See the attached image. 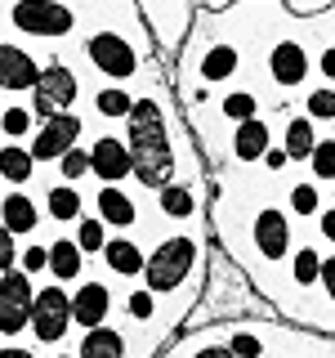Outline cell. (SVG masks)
Returning <instances> with one entry per match:
<instances>
[{
    "instance_id": "cell-3",
    "label": "cell",
    "mask_w": 335,
    "mask_h": 358,
    "mask_svg": "<svg viewBox=\"0 0 335 358\" xmlns=\"http://www.w3.org/2000/svg\"><path fill=\"white\" fill-rule=\"evenodd\" d=\"M9 18H14L18 31H27V36H36V41H59L76 27V14L63 0H18V5L9 9Z\"/></svg>"
},
{
    "instance_id": "cell-24",
    "label": "cell",
    "mask_w": 335,
    "mask_h": 358,
    "mask_svg": "<svg viewBox=\"0 0 335 358\" xmlns=\"http://www.w3.org/2000/svg\"><path fill=\"white\" fill-rule=\"evenodd\" d=\"M290 278H295V287H313L322 278V255L313 251V246H299V251L290 255Z\"/></svg>"
},
{
    "instance_id": "cell-18",
    "label": "cell",
    "mask_w": 335,
    "mask_h": 358,
    "mask_svg": "<svg viewBox=\"0 0 335 358\" xmlns=\"http://www.w3.org/2000/svg\"><path fill=\"white\" fill-rule=\"evenodd\" d=\"M0 220L9 224V233H36V201H31L27 193H9L5 201H0Z\"/></svg>"
},
{
    "instance_id": "cell-11",
    "label": "cell",
    "mask_w": 335,
    "mask_h": 358,
    "mask_svg": "<svg viewBox=\"0 0 335 358\" xmlns=\"http://www.w3.org/2000/svg\"><path fill=\"white\" fill-rule=\"evenodd\" d=\"M40 67L27 50L18 45H0V90H36Z\"/></svg>"
},
{
    "instance_id": "cell-32",
    "label": "cell",
    "mask_w": 335,
    "mask_h": 358,
    "mask_svg": "<svg viewBox=\"0 0 335 358\" xmlns=\"http://www.w3.org/2000/svg\"><path fill=\"white\" fill-rule=\"evenodd\" d=\"M76 242H81V251H103V246H107L103 220H81V229H76Z\"/></svg>"
},
{
    "instance_id": "cell-10",
    "label": "cell",
    "mask_w": 335,
    "mask_h": 358,
    "mask_svg": "<svg viewBox=\"0 0 335 358\" xmlns=\"http://www.w3.org/2000/svg\"><path fill=\"white\" fill-rule=\"evenodd\" d=\"M268 72H273V81L277 85H299L308 76V54H304V45L299 41H277L273 50H268Z\"/></svg>"
},
{
    "instance_id": "cell-6",
    "label": "cell",
    "mask_w": 335,
    "mask_h": 358,
    "mask_svg": "<svg viewBox=\"0 0 335 358\" xmlns=\"http://www.w3.org/2000/svg\"><path fill=\"white\" fill-rule=\"evenodd\" d=\"M89 63L98 67V76H107V81H130L134 72H139V54H134L130 41H121L117 31H94L85 45Z\"/></svg>"
},
{
    "instance_id": "cell-21",
    "label": "cell",
    "mask_w": 335,
    "mask_h": 358,
    "mask_svg": "<svg viewBox=\"0 0 335 358\" xmlns=\"http://www.w3.org/2000/svg\"><path fill=\"white\" fill-rule=\"evenodd\" d=\"M45 206H50V220H81V193H76L72 184H59L50 188V197H45Z\"/></svg>"
},
{
    "instance_id": "cell-14",
    "label": "cell",
    "mask_w": 335,
    "mask_h": 358,
    "mask_svg": "<svg viewBox=\"0 0 335 358\" xmlns=\"http://www.w3.org/2000/svg\"><path fill=\"white\" fill-rule=\"evenodd\" d=\"M98 220L112 224V229H130V224H139V210L117 184H103L98 188Z\"/></svg>"
},
{
    "instance_id": "cell-22",
    "label": "cell",
    "mask_w": 335,
    "mask_h": 358,
    "mask_svg": "<svg viewBox=\"0 0 335 358\" xmlns=\"http://www.w3.org/2000/svg\"><path fill=\"white\" fill-rule=\"evenodd\" d=\"M282 148L290 152V162H299V157H313V148H318V139H313V121L308 117H295L286 126V143Z\"/></svg>"
},
{
    "instance_id": "cell-44",
    "label": "cell",
    "mask_w": 335,
    "mask_h": 358,
    "mask_svg": "<svg viewBox=\"0 0 335 358\" xmlns=\"http://www.w3.org/2000/svg\"><path fill=\"white\" fill-rule=\"evenodd\" d=\"M322 238L335 242V210H327V215H322Z\"/></svg>"
},
{
    "instance_id": "cell-34",
    "label": "cell",
    "mask_w": 335,
    "mask_h": 358,
    "mask_svg": "<svg viewBox=\"0 0 335 358\" xmlns=\"http://www.w3.org/2000/svg\"><path fill=\"white\" fill-rule=\"evenodd\" d=\"M308 117L313 121H335V90H313L308 94Z\"/></svg>"
},
{
    "instance_id": "cell-33",
    "label": "cell",
    "mask_w": 335,
    "mask_h": 358,
    "mask_svg": "<svg viewBox=\"0 0 335 358\" xmlns=\"http://www.w3.org/2000/svg\"><path fill=\"white\" fill-rule=\"evenodd\" d=\"M318 184H295L290 188V210H295V215H313V210H318Z\"/></svg>"
},
{
    "instance_id": "cell-26",
    "label": "cell",
    "mask_w": 335,
    "mask_h": 358,
    "mask_svg": "<svg viewBox=\"0 0 335 358\" xmlns=\"http://www.w3.org/2000/svg\"><path fill=\"white\" fill-rule=\"evenodd\" d=\"M22 331H31V305L0 300V336H22Z\"/></svg>"
},
{
    "instance_id": "cell-29",
    "label": "cell",
    "mask_w": 335,
    "mask_h": 358,
    "mask_svg": "<svg viewBox=\"0 0 335 358\" xmlns=\"http://www.w3.org/2000/svg\"><path fill=\"white\" fill-rule=\"evenodd\" d=\"M85 171H94V162H89V152L85 148H67L63 157H59V175L67 179V184H76Z\"/></svg>"
},
{
    "instance_id": "cell-8",
    "label": "cell",
    "mask_w": 335,
    "mask_h": 358,
    "mask_svg": "<svg viewBox=\"0 0 335 358\" xmlns=\"http://www.w3.org/2000/svg\"><path fill=\"white\" fill-rule=\"evenodd\" d=\"M89 162H94V175L103 179V184H121L126 175H134V152H130V143L112 139V134L94 139V148H89Z\"/></svg>"
},
{
    "instance_id": "cell-28",
    "label": "cell",
    "mask_w": 335,
    "mask_h": 358,
    "mask_svg": "<svg viewBox=\"0 0 335 358\" xmlns=\"http://www.w3.org/2000/svg\"><path fill=\"white\" fill-rule=\"evenodd\" d=\"M31 121H36V112H31V108H18V103L0 112V130H5L9 139H22V134L31 130Z\"/></svg>"
},
{
    "instance_id": "cell-23",
    "label": "cell",
    "mask_w": 335,
    "mask_h": 358,
    "mask_svg": "<svg viewBox=\"0 0 335 358\" xmlns=\"http://www.w3.org/2000/svg\"><path fill=\"white\" fill-rule=\"evenodd\" d=\"M0 300H18V305H31V300H36L27 268H5V273H0Z\"/></svg>"
},
{
    "instance_id": "cell-25",
    "label": "cell",
    "mask_w": 335,
    "mask_h": 358,
    "mask_svg": "<svg viewBox=\"0 0 335 358\" xmlns=\"http://www.w3.org/2000/svg\"><path fill=\"white\" fill-rule=\"evenodd\" d=\"M161 193V210L170 220H188L197 210V201H193V193H188V184H165V188H156Z\"/></svg>"
},
{
    "instance_id": "cell-45",
    "label": "cell",
    "mask_w": 335,
    "mask_h": 358,
    "mask_svg": "<svg viewBox=\"0 0 335 358\" xmlns=\"http://www.w3.org/2000/svg\"><path fill=\"white\" fill-rule=\"evenodd\" d=\"M54 358H81V354H54Z\"/></svg>"
},
{
    "instance_id": "cell-43",
    "label": "cell",
    "mask_w": 335,
    "mask_h": 358,
    "mask_svg": "<svg viewBox=\"0 0 335 358\" xmlns=\"http://www.w3.org/2000/svg\"><path fill=\"white\" fill-rule=\"evenodd\" d=\"M0 358H36V354L22 350V345H5V350H0Z\"/></svg>"
},
{
    "instance_id": "cell-30",
    "label": "cell",
    "mask_w": 335,
    "mask_h": 358,
    "mask_svg": "<svg viewBox=\"0 0 335 358\" xmlns=\"http://www.w3.org/2000/svg\"><path fill=\"white\" fill-rule=\"evenodd\" d=\"M255 112H260V103H255V94H246V90H237V94L223 99V117H228V121H251Z\"/></svg>"
},
{
    "instance_id": "cell-40",
    "label": "cell",
    "mask_w": 335,
    "mask_h": 358,
    "mask_svg": "<svg viewBox=\"0 0 335 358\" xmlns=\"http://www.w3.org/2000/svg\"><path fill=\"white\" fill-rule=\"evenodd\" d=\"M286 162H290V152H286V148H268V152H264V166H268V171H282Z\"/></svg>"
},
{
    "instance_id": "cell-9",
    "label": "cell",
    "mask_w": 335,
    "mask_h": 358,
    "mask_svg": "<svg viewBox=\"0 0 335 358\" xmlns=\"http://www.w3.org/2000/svg\"><path fill=\"white\" fill-rule=\"evenodd\" d=\"M255 246L264 260H286L290 251V220L282 210H260L255 215Z\"/></svg>"
},
{
    "instance_id": "cell-1",
    "label": "cell",
    "mask_w": 335,
    "mask_h": 358,
    "mask_svg": "<svg viewBox=\"0 0 335 358\" xmlns=\"http://www.w3.org/2000/svg\"><path fill=\"white\" fill-rule=\"evenodd\" d=\"M130 152H134V179L148 188L174 184V148L165 134V117L152 99H134L130 108Z\"/></svg>"
},
{
    "instance_id": "cell-38",
    "label": "cell",
    "mask_w": 335,
    "mask_h": 358,
    "mask_svg": "<svg viewBox=\"0 0 335 358\" xmlns=\"http://www.w3.org/2000/svg\"><path fill=\"white\" fill-rule=\"evenodd\" d=\"M130 313H134V318H143V322L152 318V287H148V291H134V296H130Z\"/></svg>"
},
{
    "instance_id": "cell-4",
    "label": "cell",
    "mask_w": 335,
    "mask_h": 358,
    "mask_svg": "<svg viewBox=\"0 0 335 358\" xmlns=\"http://www.w3.org/2000/svg\"><path fill=\"white\" fill-rule=\"evenodd\" d=\"M67 327H72V296L63 287H40L31 300V331L45 345H59Z\"/></svg>"
},
{
    "instance_id": "cell-19",
    "label": "cell",
    "mask_w": 335,
    "mask_h": 358,
    "mask_svg": "<svg viewBox=\"0 0 335 358\" xmlns=\"http://www.w3.org/2000/svg\"><path fill=\"white\" fill-rule=\"evenodd\" d=\"M31 171H36L31 148H22V143H5V148H0V179H5V184H27Z\"/></svg>"
},
{
    "instance_id": "cell-5",
    "label": "cell",
    "mask_w": 335,
    "mask_h": 358,
    "mask_svg": "<svg viewBox=\"0 0 335 358\" xmlns=\"http://www.w3.org/2000/svg\"><path fill=\"white\" fill-rule=\"evenodd\" d=\"M76 94H81V85H76V72L63 63H50L40 67V81L31 90V112L36 117H54V112H72Z\"/></svg>"
},
{
    "instance_id": "cell-37",
    "label": "cell",
    "mask_w": 335,
    "mask_h": 358,
    "mask_svg": "<svg viewBox=\"0 0 335 358\" xmlns=\"http://www.w3.org/2000/svg\"><path fill=\"white\" fill-rule=\"evenodd\" d=\"M18 260H22V268H27V273H40V268H50V246H36V242H31L27 251L18 255Z\"/></svg>"
},
{
    "instance_id": "cell-20",
    "label": "cell",
    "mask_w": 335,
    "mask_h": 358,
    "mask_svg": "<svg viewBox=\"0 0 335 358\" xmlns=\"http://www.w3.org/2000/svg\"><path fill=\"white\" fill-rule=\"evenodd\" d=\"M50 268H54V278H76L81 273V242H72V238H63V242H54L50 246Z\"/></svg>"
},
{
    "instance_id": "cell-12",
    "label": "cell",
    "mask_w": 335,
    "mask_h": 358,
    "mask_svg": "<svg viewBox=\"0 0 335 358\" xmlns=\"http://www.w3.org/2000/svg\"><path fill=\"white\" fill-rule=\"evenodd\" d=\"M112 313V291L103 282H85L81 291H72V322H81V327H98V322H107Z\"/></svg>"
},
{
    "instance_id": "cell-36",
    "label": "cell",
    "mask_w": 335,
    "mask_h": 358,
    "mask_svg": "<svg viewBox=\"0 0 335 358\" xmlns=\"http://www.w3.org/2000/svg\"><path fill=\"white\" fill-rule=\"evenodd\" d=\"M228 345H232V354H237V358H260V350H264V345L255 341L251 331H232V336H228Z\"/></svg>"
},
{
    "instance_id": "cell-35",
    "label": "cell",
    "mask_w": 335,
    "mask_h": 358,
    "mask_svg": "<svg viewBox=\"0 0 335 358\" xmlns=\"http://www.w3.org/2000/svg\"><path fill=\"white\" fill-rule=\"evenodd\" d=\"M18 246H14V233H9V224L0 220V273H5V268H14V260H18Z\"/></svg>"
},
{
    "instance_id": "cell-16",
    "label": "cell",
    "mask_w": 335,
    "mask_h": 358,
    "mask_svg": "<svg viewBox=\"0 0 335 358\" xmlns=\"http://www.w3.org/2000/svg\"><path fill=\"white\" fill-rule=\"evenodd\" d=\"M237 67H241V54L232 50V45L215 41L206 54H201V81H210V85H215V81H228Z\"/></svg>"
},
{
    "instance_id": "cell-7",
    "label": "cell",
    "mask_w": 335,
    "mask_h": 358,
    "mask_svg": "<svg viewBox=\"0 0 335 358\" xmlns=\"http://www.w3.org/2000/svg\"><path fill=\"white\" fill-rule=\"evenodd\" d=\"M76 139H81V117H76V112H54L36 130L31 157H36V162H59L67 148H76Z\"/></svg>"
},
{
    "instance_id": "cell-2",
    "label": "cell",
    "mask_w": 335,
    "mask_h": 358,
    "mask_svg": "<svg viewBox=\"0 0 335 358\" xmlns=\"http://www.w3.org/2000/svg\"><path fill=\"white\" fill-rule=\"evenodd\" d=\"M193 264H197V242L193 238H170L148 255L143 278H148L152 291H179V282L193 273Z\"/></svg>"
},
{
    "instance_id": "cell-31",
    "label": "cell",
    "mask_w": 335,
    "mask_h": 358,
    "mask_svg": "<svg viewBox=\"0 0 335 358\" xmlns=\"http://www.w3.org/2000/svg\"><path fill=\"white\" fill-rule=\"evenodd\" d=\"M308 166H313V175H318V179H335V139H322L318 148H313Z\"/></svg>"
},
{
    "instance_id": "cell-42",
    "label": "cell",
    "mask_w": 335,
    "mask_h": 358,
    "mask_svg": "<svg viewBox=\"0 0 335 358\" xmlns=\"http://www.w3.org/2000/svg\"><path fill=\"white\" fill-rule=\"evenodd\" d=\"M322 76H331V81H335V45H331V50H322Z\"/></svg>"
},
{
    "instance_id": "cell-15",
    "label": "cell",
    "mask_w": 335,
    "mask_h": 358,
    "mask_svg": "<svg viewBox=\"0 0 335 358\" xmlns=\"http://www.w3.org/2000/svg\"><path fill=\"white\" fill-rule=\"evenodd\" d=\"M81 358H126V336H121L117 327H89L85 331V341H81V350H76Z\"/></svg>"
},
{
    "instance_id": "cell-39",
    "label": "cell",
    "mask_w": 335,
    "mask_h": 358,
    "mask_svg": "<svg viewBox=\"0 0 335 358\" xmlns=\"http://www.w3.org/2000/svg\"><path fill=\"white\" fill-rule=\"evenodd\" d=\"M193 358H237V354H232V345H201Z\"/></svg>"
},
{
    "instance_id": "cell-41",
    "label": "cell",
    "mask_w": 335,
    "mask_h": 358,
    "mask_svg": "<svg viewBox=\"0 0 335 358\" xmlns=\"http://www.w3.org/2000/svg\"><path fill=\"white\" fill-rule=\"evenodd\" d=\"M322 287H327V296L335 300V255H331V260H322Z\"/></svg>"
},
{
    "instance_id": "cell-17",
    "label": "cell",
    "mask_w": 335,
    "mask_h": 358,
    "mask_svg": "<svg viewBox=\"0 0 335 358\" xmlns=\"http://www.w3.org/2000/svg\"><path fill=\"white\" fill-rule=\"evenodd\" d=\"M232 152H237L241 162H260V157L268 152V126H264L260 117L237 121V134H232Z\"/></svg>"
},
{
    "instance_id": "cell-27",
    "label": "cell",
    "mask_w": 335,
    "mask_h": 358,
    "mask_svg": "<svg viewBox=\"0 0 335 358\" xmlns=\"http://www.w3.org/2000/svg\"><path fill=\"white\" fill-rule=\"evenodd\" d=\"M94 108H98V117H130V108H134V99L126 94V90H98L94 94Z\"/></svg>"
},
{
    "instance_id": "cell-13",
    "label": "cell",
    "mask_w": 335,
    "mask_h": 358,
    "mask_svg": "<svg viewBox=\"0 0 335 358\" xmlns=\"http://www.w3.org/2000/svg\"><path fill=\"white\" fill-rule=\"evenodd\" d=\"M103 264L112 268V273H121V278H134V273H143V264H148V255H143V246L139 242H130V238H112L103 251Z\"/></svg>"
}]
</instances>
